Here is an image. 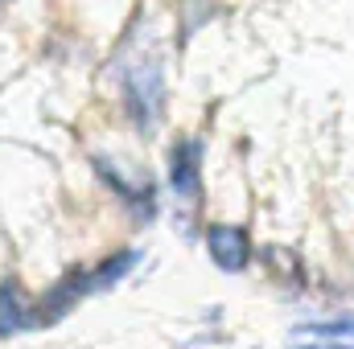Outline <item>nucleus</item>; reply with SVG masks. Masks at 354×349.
<instances>
[{
    "mask_svg": "<svg viewBox=\"0 0 354 349\" xmlns=\"http://www.w3.org/2000/svg\"><path fill=\"white\" fill-rule=\"evenodd\" d=\"M120 79H124V103H128V115L136 119L140 132H153L157 119H161V111H165V70H161V62L140 54V58L124 62Z\"/></svg>",
    "mask_w": 354,
    "mask_h": 349,
    "instance_id": "obj_1",
    "label": "nucleus"
},
{
    "mask_svg": "<svg viewBox=\"0 0 354 349\" xmlns=\"http://www.w3.org/2000/svg\"><path fill=\"white\" fill-rule=\"evenodd\" d=\"M169 185L181 201H198L202 193V140L185 136L169 152Z\"/></svg>",
    "mask_w": 354,
    "mask_h": 349,
    "instance_id": "obj_2",
    "label": "nucleus"
},
{
    "mask_svg": "<svg viewBox=\"0 0 354 349\" xmlns=\"http://www.w3.org/2000/svg\"><path fill=\"white\" fill-rule=\"evenodd\" d=\"M206 251L218 271H243L252 259V239L243 226H227V222H214L206 226Z\"/></svg>",
    "mask_w": 354,
    "mask_h": 349,
    "instance_id": "obj_3",
    "label": "nucleus"
},
{
    "mask_svg": "<svg viewBox=\"0 0 354 349\" xmlns=\"http://www.w3.org/2000/svg\"><path fill=\"white\" fill-rule=\"evenodd\" d=\"M29 325H37V312L25 304V296L17 288H4L0 292V333H21Z\"/></svg>",
    "mask_w": 354,
    "mask_h": 349,
    "instance_id": "obj_4",
    "label": "nucleus"
},
{
    "mask_svg": "<svg viewBox=\"0 0 354 349\" xmlns=\"http://www.w3.org/2000/svg\"><path fill=\"white\" fill-rule=\"evenodd\" d=\"M297 337L305 341H338V346H354V317H338V321H317V325H305L297 329Z\"/></svg>",
    "mask_w": 354,
    "mask_h": 349,
    "instance_id": "obj_5",
    "label": "nucleus"
}]
</instances>
